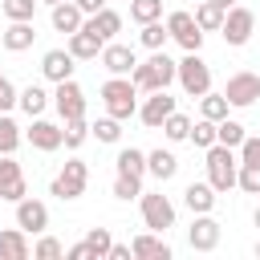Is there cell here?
<instances>
[{
    "label": "cell",
    "instance_id": "1",
    "mask_svg": "<svg viewBox=\"0 0 260 260\" xmlns=\"http://www.w3.org/2000/svg\"><path fill=\"white\" fill-rule=\"evenodd\" d=\"M130 81H134V89H138V93L167 89V85L175 81V61H171L162 49H154V57H150V61H138V65L130 69Z\"/></svg>",
    "mask_w": 260,
    "mask_h": 260
},
{
    "label": "cell",
    "instance_id": "2",
    "mask_svg": "<svg viewBox=\"0 0 260 260\" xmlns=\"http://www.w3.org/2000/svg\"><path fill=\"white\" fill-rule=\"evenodd\" d=\"M102 102H106V114L118 118V122H126V118L138 114V89H134L130 77H110L102 85Z\"/></svg>",
    "mask_w": 260,
    "mask_h": 260
},
{
    "label": "cell",
    "instance_id": "3",
    "mask_svg": "<svg viewBox=\"0 0 260 260\" xmlns=\"http://www.w3.org/2000/svg\"><path fill=\"white\" fill-rule=\"evenodd\" d=\"M236 171H240V158L232 154V146L211 142L207 146V183L215 191H232L236 187Z\"/></svg>",
    "mask_w": 260,
    "mask_h": 260
},
{
    "label": "cell",
    "instance_id": "4",
    "mask_svg": "<svg viewBox=\"0 0 260 260\" xmlns=\"http://www.w3.org/2000/svg\"><path fill=\"white\" fill-rule=\"evenodd\" d=\"M175 77H179L183 93H191V98H203L211 89V69L199 53H187L183 61H175Z\"/></svg>",
    "mask_w": 260,
    "mask_h": 260
},
{
    "label": "cell",
    "instance_id": "5",
    "mask_svg": "<svg viewBox=\"0 0 260 260\" xmlns=\"http://www.w3.org/2000/svg\"><path fill=\"white\" fill-rule=\"evenodd\" d=\"M252 28H256V16H252V8H244V4H232V8L223 12V24H219V32H223V41H228V45H248V41H252Z\"/></svg>",
    "mask_w": 260,
    "mask_h": 260
},
{
    "label": "cell",
    "instance_id": "6",
    "mask_svg": "<svg viewBox=\"0 0 260 260\" xmlns=\"http://www.w3.org/2000/svg\"><path fill=\"white\" fill-rule=\"evenodd\" d=\"M138 199H142V223H146L150 232H167V228H175V203H171L167 195H158V191L146 195V191H142Z\"/></svg>",
    "mask_w": 260,
    "mask_h": 260
},
{
    "label": "cell",
    "instance_id": "7",
    "mask_svg": "<svg viewBox=\"0 0 260 260\" xmlns=\"http://www.w3.org/2000/svg\"><path fill=\"white\" fill-rule=\"evenodd\" d=\"M53 106H57L61 122H69V118H85V93H81V85H77L73 77L57 81V89H53Z\"/></svg>",
    "mask_w": 260,
    "mask_h": 260
},
{
    "label": "cell",
    "instance_id": "8",
    "mask_svg": "<svg viewBox=\"0 0 260 260\" xmlns=\"http://www.w3.org/2000/svg\"><path fill=\"white\" fill-rule=\"evenodd\" d=\"M85 183H89V167H85L81 158H73V162H65V171L53 179L49 191H53L57 199H77V195L85 191Z\"/></svg>",
    "mask_w": 260,
    "mask_h": 260
},
{
    "label": "cell",
    "instance_id": "9",
    "mask_svg": "<svg viewBox=\"0 0 260 260\" xmlns=\"http://www.w3.org/2000/svg\"><path fill=\"white\" fill-rule=\"evenodd\" d=\"M167 32H171L187 53H199V45H203V28H199V24H195V16H191V12H183V8L167 16Z\"/></svg>",
    "mask_w": 260,
    "mask_h": 260
},
{
    "label": "cell",
    "instance_id": "10",
    "mask_svg": "<svg viewBox=\"0 0 260 260\" xmlns=\"http://www.w3.org/2000/svg\"><path fill=\"white\" fill-rule=\"evenodd\" d=\"M223 98H228V106H252L256 98H260V77L256 73H248V69H240V73H232L228 77V85H223Z\"/></svg>",
    "mask_w": 260,
    "mask_h": 260
},
{
    "label": "cell",
    "instance_id": "11",
    "mask_svg": "<svg viewBox=\"0 0 260 260\" xmlns=\"http://www.w3.org/2000/svg\"><path fill=\"white\" fill-rule=\"evenodd\" d=\"M16 228H20L24 236H28V232L41 236V232L49 228V207H45L41 199H28V195H24V199L16 203Z\"/></svg>",
    "mask_w": 260,
    "mask_h": 260
},
{
    "label": "cell",
    "instance_id": "12",
    "mask_svg": "<svg viewBox=\"0 0 260 260\" xmlns=\"http://www.w3.org/2000/svg\"><path fill=\"white\" fill-rule=\"evenodd\" d=\"M102 65L110 69V77H130V69L138 65V53H134L130 45H114V41H106V45H102Z\"/></svg>",
    "mask_w": 260,
    "mask_h": 260
},
{
    "label": "cell",
    "instance_id": "13",
    "mask_svg": "<svg viewBox=\"0 0 260 260\" xmlns=\"http://www.w3.org/2000/svg\"><path fill=\"white\" fill-rule=\"evenodd\" d=\"M81 28H85L89 37H98V41L106 45V41H114V32H122V16H118L114 8H102V12L85 16V20H81Z\"/></svg>",
    "mask_w": 260,
    "mask_h": 260
},
{
    "label": "cell",
    "instance_id": "14",
    "mask_svg": "<svg viewBox=\"0 0 260 260\" xmlns=\"http://www.w3.org/2000/svg\"><path fill=\"white\" fill-rule=\"evenodd\" d=\"M171 110H175V98H171L167 89H154V93H150V98L138 106V118H142L150 130H158V126H162V118H167Z\"/></svg>",
    "mask_w": 260,
    "mask_h": 260
},
{
    "label": "cell",
    "instance_id": "15",
    "mask_svg": "<svg viewBox=\"0 0 260 260\" xmlns=\"http://www.w3.org/2000/svg\"><path fill=\"white\" fill-rule=\"evenodd\" d=\"M187 240H191V248H195V252H215V248H219V223H215V219L203 211V215L191 223Z\"/></svg>",
    "mask_w": 260,
    "mask_h": 260
},
{
    "label": "cell",
    "instance_id": "16",
    "mask_svg": "<svg viewBox=\"0 0 260 260\" xmlns=\"http://www.w3.org/2000/svg\"><path fill=\"white\" fill-rule=\"evenodd\" d=\"M41 73L57 85V81H65V77H73V53L69 49H49L45 57H41Z\"/></svg>",
    "mask_w": 260,
    "mask_h": 260
},
{
    "label": "cell",
    "instance_id": "17",
    "mask_svg": "<svg viewBox=\"0 0 260 260\" xmlns=\"http://www.w3.org/2000/svg\"><path fill=\"white\" fill-rule=\"evenodd\" d=\"M32 41H37L32 20H8V28H4V37H0V45H4L8 53H24Z\"/></svg>",
    "mask_w": 260,
    "mask_h": 260
},
{
    "label": "cell",
    "instance_id": "18",
    "mask_svg": "<svg viewBox=\"0 0 260 260\" xmlns=\"http://www.w3.org/2000/svg\"><path fill=\"white\" fill-rule=\"evenodd\" d=\"M37 150H61V126H53V122H45V118H32V126H28V134H24Z\"/></svg>",
    "mask_w": 260,
    "mask_h": 260
},
{
    "label": "cell",
    "instance_id": "19",
    "mask_svg": "<svg viewBox=\"0 0 260 260\" xmlns=\"http://www.w3.org/2000/svg\"><path fill=\"white\" fill-rule=\"evenodd\" d=\"M49 20H53L57 32H77L81 20H85V12H81L73 0H61V4H53V16H49Z\"/></svg>",
    "mask_w": 260,
    "mask_h": 260
},
{
    "label": "cell",
    "instance_id": "20",
    "mask_svg": "<svg viewBox=\"0 0 260 260\" xmlns=\"http://www.w3.org/2000/svg\"><path fill=\"white\" fill-rule=\"evenodd\" d=\"M130 252H134L138 260H171V244H167V240H158L154 232H150V236H134Z\"/></svg>",
    "mask_w": 260,
    "mask_h": 260
},
{
    "label": "cell",
    "instance_id": "21",
    "mask_svg": "<svg viewBox=\"0 0 260 260\" xmlns=\"http://www.w3.org/2000/svg\"><path fill=\"white\" fill-rule=\"evenodd\" d=\"M65 49L73 53V61H93V57H102V41H98V37H89L85 28L69 32V45H65Z\"/></svg>",
    "mask_w": 260,
    "mask_h": 260
},
{
    "label": "cell",
    "instance_id": "22",
    "mask_svg": "<svg viewBox=\"0 0 260 260\" xmlns=\"http://www.w3.org/2000/svg\"><path fill=\"white\" fill-rule=\"evenodd\" d=\"M183 203H187L195 215H203V211H211V207H215V187H211V183H187Z\"/></svg>",
    "mask_w": 260,
    "mask_h": 260
},
{
    "label": "cell",
    "instance_id": "23",
    "mask_svg": "<svg viewBox=\"0 0 260 260\" xmlns=\"http://www.w3.org/2000/svg\"><path fill=\"white\" fill-rule=\"evenodd\" d=\"M28 240H24V232L20 228H8V232H0V260H28Z\"/></svg>",
    "mask_w": 260,
    "mask_h": 260
},
{
    "label": "cell",
    "instance_id": "24",
    "mask_svg": "<svg viewBox=\"0 0 260 260\" xmlns=\"http://www.w3.org/2000/svg\"><path fill=\"white\" fill-rule=\"evenodd\" d=\"M175 171H179V158H175L171 150H150V154H146V175H154L158 183L175 179Z\"/></svg>",
    "mask_w": 260,
    "mask_h": 260
},
{
    "label": "cell",
    "instance_id": "25",
    "mask_svg": "<svg viewBox=\"0 0 260 260\" xmlns=\"http://www.w3.org/2000/svg\"><path fill=\"white\" fill-rule=\"evenodd\" d=\"M223 12H228V8H219L215 0H199L191 16H195V24H199L203 32H219V24H223Z\"/></svg>",
    "mask_w": 260,
    "mask_h": 260
},
{
    "label": "cell",
    "instance_id": "26",
    "mask_svg": "<svg viewBox=\"0 0 260 260\" xmlns=\"http://www.w3.org/2000/svg\"><path fill=\"white\" fill-rule=\"evenodd\" d=\"M16 106H20L28 118H41L45 106H49V93H45L41 85H24V89H16Z\"/></svg>",
    "mask_w": 260,
    "mask_h": 260
},
{
    "label": "cell",
    "instance_id": "27",
    "mask_svg": "<svg viewBox=\"0 0 260 260\" xmlns=\"http://www.w3.org/2000/svg\"><path fill=\"white\" fill-rule=\"evenodd\" d=\"M114 167H118V175H134V179H142V175H146V154L134 150V146H126V150H118Z\"/></svg>",
    "mask_w": 260,
    "mask_h": 260
},
{
    "label": "cell",
    "instance_id": "28",
    "mask_svg": "<svg viewBox=\"0 0 260 260\" xmlns=\"http://www.w3.org/2000/svg\"><path fill=\"white\" fill-rule=\"evenodd\" d=\"M228 110H232V106H228V98H223V93H211V89H207V93L199 98V118L219 122V118H228Z\"/></svg>",
    "mask_w": 260,
    "mask_h": 260
},
{
    "label": "cell",
    "instance_id": "29",
    "mask_svg": "<svg viewBox=\"0 0 260 260\" xmlns=\"http://www.w3.org/2000/svg\"><path fill=\"white\" fill-rule=\"evenodd\" d=\"M85 138H89V122H85V118H69V122L61 126V146L77 150V146H81Z\"/></svg>",
    "mask_w": 260,
    "mask_h": 260
},
{
    "label": "cell",
    "instance_id": "30",
    "mask_svg": "<svg viewBox=\"0 0 260 260\" xmlns=\"http://www.w3.org/2000/svg\"><path fill=\"white\" fill-rule=\"evenodd\" d=\"M244 138H248V134H244V126H240L236 118H219V122H215V142H223V146L236 150Z\"/></svg>",
    "mask_w": 260,
    "mask_h": 260
},
{
    "label": "cell",
    "instance_id": "31",
    "mask_svg": "<svg viewBox=\"0 0 260 260\" xmlns=\"http://www.w3.org/2000/svg\"><path fill=\"white\" fill-rule=\"evenodd\" d=\"M130 20H138V24L162 20V0H130Z\"/></svg>",
    "mask_w": 260,
    "mask_h": 260
},
{
    "label": "cell",
    "instance_id": "32",
    "mask_svg": "<svg viewBox=\"0 0 260 260\" xmlns=\"http://www.w3.org/2000/svg\"><path fill=\"white\" fill-rule=\"evenodd\" d=\"M187 130H191V118H187V114L171 110V114L162 118V134H167L171 142H183V138H187Z\"/></svg>",
    "mask_w": 260,
    "mask_h": 260
},
{
    "label": "cell",
    "instance_id": "33",
    "mask_svg": "<svg viewBox=\"0 0 260 260\" xmlns=\"http://www.w3.org/2000/svg\"><path fill=\"white\" fill-rule=\"evenodd\" d=\"M16 146H20V126L8 114H0V154H16Z\"/></svg>",
    "mask_w": 260,
    "mask_h": 260
},
{
    "label": "cell",
    "instance_id": "34",
    "mask_svg": "<svg viewBox=\"0 0 260 260\" xmlns=\"http://www.w3.org/2000/svg\"><path fill=\"white\" fill-rule=\"evenodd\" d=\"M187 138H191V142H195L199 150H207V146L215 142V122H211V118H199V122H191Z\"/></svg>",
    "mask_w": 260,
    "mask_h": 260
},
{
    "label": "cell",
    "instance_id": "35",
    "mask_svg": "<svg viewBox=\"0 0 260 260\" xmlns=\"http://www.w3.org/2000/svg\"><path fill=\"white\" fill-rule=\"evenodd\" d=\"M167 37H171V32H167V24H158V20L142 24V32H138V41H142L150 53H154V49H162V45H167Z\"/></svg>",
    "mask_w": 260,
    "mask_h": 260
},
{
    "label": "cell",
    "instance_id": "36",
    "mask_svg": "<svg viewBox=\"0 0 260 260\" xmlns=\"http://www.w3.org/2000/svg\"><path fill=\"white\" fill-rule=\"evenodd\" d=\"M236 187H240V191H248V195H260V167L240 162V171H236Z\"/></svg>",
    "mask_w": 260,
    "mask_h": 260
},
{
    "label": "cell",
    "instance_id": "37",
    "mask_svg": "<svg viewBox=\"0 0 260 260\" xmlns=\"http://www.w3.org/2000/svg\"><path fill=\"white\" fill-rule=\"evenodd\" d=\"M89 134H93L98 142H118V138H122V126H118V118H98V122L89 126Z\"/></svg>",
    "mask_w": 260,
    "mask_h": 260
},
{
    "label": "cell",
    "instance_id": "38",
    "mask_svg": "<svg viewBox=\"0 0 260 260\" xmlns=\"http://www.w3.org/2000/svg\"><path fill=\"white\" fill-rule=\"evenodd\" d=\"M0 8H4V16H8V20H32L37 0H0Z\"/></svg>",
    "mask_w": 260,
    "mask_h": 260
},
{
    "label": "cell",
    "instance_id": "39",
    "mask_svg": "<svg viewBox=\"0 0 260 260\" xmlns=\"http://www.w3.org/2000/svg\"><path fill=\"white\" fill-rule=\"evenodd\" d=\"M114 195H118V199H138V195H142V179L118 175V179H114Z\"/></svg>",
    "mask_w": 260,
    "mask_h": 260
},
{
    "label": "cell",
    "instance_id": "40",
    "mask_svg": "<svg viewBox=\"0 0 260 260\" xmlns=\"http://www.w3.org/2000/svg\"><path fill=\"white\" fill-rule=\"evenodd\" d=\"M32 256H37V260H57V256H65V248H61V240L41 236V240L32 244Z\"/></svg>",
    "mask_w": 260,
    "mask_h": 260
},
{
    "label": "cell",
    "instance_id": "41",
    "mask_svg": "<svg viewBox=\"0 0 260 260\" xmlns=\"http://www.w3.org/2000/svg\"><path fill=\"white\" fill-rule=\"evenodd\" d=\"M85 244H89V252H93V256H110V244H114V240H110V232H106V228H93V232L85 236Z\"/></svg>",
    "mask_w": 260,
    "mask_h": 260
},
{
    "label": "cell",
    "instance_id": "42",
    "mask_svg": "<svg viewBox=\"0 0 260 260\" xmlns=\"http://www.w3.org/2000/svg\"><path fill=\"white\" fill-rule=\"evenodd\" d=\"M240 162H252V167H260V134H252V138H244L240 146Z\"/></svg>",
    "mask_w": 260,
    "mask_h": 260
},
{
    "label": "cell",
    "instance_id": "43",
    "mask_svg": "<svg viewBox=\"0 0 260 260\" xmlns=\"http://www.w3.org/2000/svg\"><path fill=\"white\" fill-rule=\"evenodd\" d=\"M24 195H28V183H24V175H20V179H12V183H4V187H0V199H8V203H20V199H24Z\"/></svg>",
    "mask_w": 260,
    "mask_h": 260
},
{
    "label": "cell",
    "instance_id": "44",
    "mask_svg": "<svg viewBox=\"0 0 260 260\" xmlns=\"http://www.w3.org/2000/svg\"><path fill=\"white\" fill-rule=\"evenodd\" d=\"M12 179H20V162H16L12 154H0V187L12 183Z\"/></svg>",
    "mask_w": 260,
    "mask_h": 260
},
{
    "label": "cell",
    "instance_id": "45",
    "mask_svg": "<svg viewBox=\"0 0 260 260\" xmlns=\"http://www.w3.org/2000/svg\"><path fill=\"white\" fill-rule=\"evenodd\" d=\"M12 106H16V85L8 77H0V114H8Z\"/></svg>",
    "mask_w": 260,
    "mask_h": 260
},
{
    "label": "cell",
    "instance_id": "46",
    "mask_svg": "<svg viewBox=\"0 0 260 260\" xmlns=\"http://www.w3.org/2000/svg\"><path fill=\"white\" fill-rule=\"evenodd\" d=\"M65 256H69V260H93V252H89V244H85V240H81V244H73Z\"/></svg>",
    "mask_w": 260,
    "mask_h": 260
},
{
    "label": "cell",
    "instance_id": "47",
    "mask_svg": "<svg viewBox=\"0 0 260 260\" xmlns=\"http://www.w3.org/2000/svg\"><path fill=\"white\" fill-rule=\"evenodd\" d=\"M73 4H77L85 16H93V12H102V8H106V0H73Z\"/></svg>",
    "mask_w": 260,
    "mask_h": 260
},
{
    "label": "cell",
    "instance_id": "48",
    "mask_svg": "<svg viewBox=\"0 0 260 260\" xmlns=\"http://www.w3.org/2000/svg\"><path fill=\"white\" fill-rule=\"evenodd\" d=\"M130 244H110V260H130Z\"/></svg>",
    "mask_w": 260,
    "mask_h": 260
},
{
    "label": "cell",
    "instance_id": "49",
    "mask_svg": "<svg viewBox=\"0 0 260 260\" xmlns=\"http://www.w3.org/2000/svg\"><path fill=\"white\" fill-rule=\"evenodd\" d=\"M215 4H219V8H232V4H236V0H215Z\"/></svg>",
    "mask_w": 260,
    "mask_h": 260
},
{
    "label": "cell",
    "instance_id": "50",
    "mask_svg": "<svg viewBox=\"0 0 260 260\" xmlns=\"http://www.w3.org/2000/svg\"><path fill=\"white\" fill-rule=\"evenodd\" d=\"M37 4H49V8H53V4H61V0H37Z\"/></svg>",
    "mask_w": 260,
    "mask_h": 260
},
{
    "label": "cell",
    "instance_id": "51",
    "mask_svg": "<svg viewBox=\"0 0 260 260\" xmlns=\"http://www.w3.org/2000/svg\"><path fill=\"white\" fill-rule=\"evenodd\" d=\"M256 228H260V207H256Z\"/></svg>",
    "mask_w": 260,
    "mask_h": 260
},
{
    "label": "cell",
    "instance_id": "52",
    "mask_svg": "<svg viewBox=\"0 0 260 260\" xmlns=\"http://www.w3.org/2000/svg\"><path fill=\"white\" fill-rule=\"evenodd\" d=\"M256 256H260V240H256Z\"/></svg>",
    "mask_w": 260,
    "mask_h": 260
},
{
    "label": "cell",
    "instance_id": "53",
    "mask_svg": "<svg viewBox=\"0 0 260 260\" xmlns=\"http://www.w3.org/2000/svg\"><path fill=\"white\" fill-rule=\"evenodd\" d=\"M0 37H4V28H0Z\"/></svg>",
    "mask_w": 260,
    "mask_h": 260
},
{
    "label": "cell",
    "instance_id": "54",
    "mask_svg": "<svg viewBox=\"0 0 260 260\" xmlns=\"http://www.w3.org/2000/svg\"><path fill=\"white\" fill-rule=\"evenodd\" d=\"M0 77H4V73H0Z\"/></svg>",
    "mask_w": 260,
    "mask_h": 260
}]
</instances>
